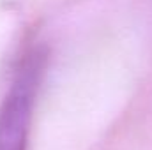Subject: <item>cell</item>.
I'll return each mask as SVG.
<instances>
[{
    "instance_id": "1",
    "label": "cell",
    "mask_w": 152,
    "mask_h": 150,
    "mask_svg": "<svg viewBox=\"0 0 152 150\" xmlns=\"http://www.w3.org/2000/svg\"><path fill=\"white\" fill-rule=\"evenodd\" d=\"M44 67V57L28 55L0 106V150H27L32 108Z\"/></svg>"
}]
</instances>
